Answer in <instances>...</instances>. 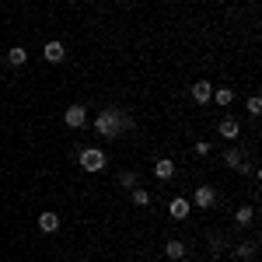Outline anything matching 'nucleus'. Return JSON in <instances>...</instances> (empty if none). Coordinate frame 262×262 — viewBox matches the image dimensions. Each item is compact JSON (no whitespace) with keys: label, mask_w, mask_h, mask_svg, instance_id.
<instances>
[{"label":"nucleus","mask_w":262,"mask_h":262,"mask_svg":"<svg viewBox=\"0 0 262 262\" xmlns=\"http://www.w3.org/2000/svg\"><path fill=\"white\" fill-rule=\"evenodd\" d=\"M210 101H217V105H231V101H234V91H231V88H217Z\"/></svg>","instance_id":"nucleus-18"},{"label":"nucleus","mask_w":262,"mask_h":262,"mask_svg":"<svg viewBox=\"0 0 262 262\" xmlns=\"http://www.w3.org/2000/svg\"><path fill=\"white\" fill-rule=\"evenodd\" d=\"M192 206H200V210H213L217 206V189L213 185H196V192H192Z\"/></svg>","instance_id":"nucleus-4"},{"label":"nucleus","mask_w":262,"mask_h":262,"mask_svg":"<svg viewBox=\"0 0 262 262\" xmlns=\"http://www.w3.org/2000/svg\"><path fill=\"white\" fill-rule=\"evenodd\" d=\"M217 133H221L227 143H238V140H242V122L231 119V116H224V119L217 122Z\"/></svg>","instance_id":"nucleus-6"},{"label":"nucleus","mask_w":262,"mask_h":262,"mask_svg":"<svg viewBox=\"0 0 262 262\" xmlns=\"http://www.w3.org/2000/svg\"><path fill=\"white\" fill-rule=\"evenodd\" d=\"M245 108H248V116H259V112H262V98H259V95H252V98L245 101Z\"/></svg>","instance_id":"nucleus-19"},{"label":"nucleus","mask_w":262,"mask_h":262,"mask_svg":"<svg viewBox=\"0 0 262 262\" xmlns=\"http://www.w3.org/2000/svg\"><path fill=\"white\" fill-rule=\"evenodd\" d=\"M221 158H224V168H231V171H252V164L245 161V150H242V147H234V143L224 150Z\"/></svg>","instance_id":"nucleus-3"},{"label":"nucleus","mask_w":262,"mask_h":262,"mask_svg":"<svg viewBox=\"0 0 262 262\" xmlns=\"http://www.w3.org/2000/svg\"><path fill=\"white\" fill-rule=\"evenodd\" d=\"M133 129V116L119 108V105H108V108H101L98 119H95V133H98L101 140H119L122 133H129Z\"/></svg>","instance_id":"nucleus-1"},{"label":"nucleus","mask_w":262,"mask_h":262,"mask_svg":"<svg viewBox=\"0 0 262 262\" xmlns=\"http://www.w3.org/2000/svg\"><path fill=\"white\" fill-rule=\"evenodd\" d=\"M42 56H46V63H63L67 60V46H63L60 39H49L42 46Z\"/></svg>","instance_id":"nucleus-7"},{"label":"nucleus","mask_w":262,"mask_h":262,"mask_svg":"<svg viewBox=\"0 0 262 262\" xmlns=\"http://www.w3.org/2000/svg\"><path fill=\"white\" fill-rule=\"evenodd\" d=\"M129 203H133V206H150V192H147V189H140V185H133V189H129Z\"/></svg>","instance_id":"nucleus-16"},{"label":"nucleus","mask_w":262,"mask_h":262,"mask_svg":"<svg viewBox=\"0 0 262 262\" xmlns=\"http://www.w3.org/2000/svg\"><path fill=\"white\" fill-rule=\"evenodd\" d=\"M63 122H67L70 129H84V126H88V105H67Z\"/></svg>","instance_id":"nucleus-5"},{"label":"nucleus","mask_w":262,"mask_h":262,"mask_svg":"<svg viewBox=\"0 0 262 262\" xmlns=\"http://www.w3.org/2000/svg\"><path fill=\"white\" fill-rule=\"evenodd\" d=\"M77 164H81L88 175H98V171L108 168V154H105L101 147H81V150H77Z\"/></svg>","instance_id":"nucleus-2"},{"label":"nucleus","mask_w":262,"mask_h":262,"mask_svg":"<svg viewBox=\"0 0 262 262\" xmlns=\"http://www.w3.org/2000/svg\"><path fill=\"white\" fill-rule=\"evenodd\" d=\"M119 185H122V189H133V185H140V175L122 168V171H119Z\"/></svg>","instance_id":"nucleus-17"},{"label":"nucleus","mask_w":262,"mask_h":262,"mask_svg":"<svg viewBox=\"0 0 262 262\" xmlns=\"http://www.w3.org/2000/svg\"><path fill=\"white\" fill-rule=\"evenodd\" d=\"M189 95H192L196 105H210V98H213V84H210V81H196Z\"/></svg>","instance_id":"nucleus-10"},{"label":"nucleus","mask_w":262,"mask_h":262,"mask_svg":"<svg viewBox=\"0 0 262 262\" xmlns=\"http://www.w3.org/2000/svg\"><path fill=\"white\" fill-rule=\"evenodd\" d=\"M154 179L171 182L175 179V161H171V158H158V161H154Z\"/></svg>","instance_id":"nucleus-11"},{"label":"nucleus","mask_w":262,"mask_h":262,"mask_svg":"<svg viewBox=\"0 0 262 262\" xmlns=\"http://www.w3.org/2000/svg\"><path fill=\"white\" fill-rule=\"evenodd\" d=\"M39 231H42V234H56V231H60V213L42 210V213H39Z\"/></svg>","instance_id":"nucleus-12"},{"label":"nucleus","mask_w":262,"mask_h":262,"mask_svg":"<svg viewBox=\"0 0 262 262\" xmlns=\"http://www.w3.org/2000/svg\"><path fill=\"white\" fill-rule=\"evenodd\" d=\"M192 150H196V154H200V158H206V154H210V150H213V147H210V143H206V140H200V143H196V147H192Z\"/></svg>","instance_id":"nucleus-21"},{"label":"nucleus","mask_w":262,"mask_h":262,"mask_svg":"<svg viewBox=\"0 0 262 262\" xmlns=\"http://www.w3.org/2000/svg\"><path fill=\"white\" fill-rule=\"evenodd\" d=\"M234 224L238 227H252L255 224V206H238L234 210Z\"/></svg>","instance_id":"nucleus-13"},{"label":"nucleus","mask_w":262,"mask_h":262,"mask_svg":"<svg viewBox=\"0 0 262 262\" xmlns=\"http://www.w3.org/2000/svg\"><path fill=\"white\" fill-rule=\"evenodd\" d=\"M255 252H259V242H255V238H248V242H242L238 248H234L238 259H255Z\"/></svg>","instance_id":"nucleus-14"},{"label":"nucleus","mask_w":262,"mask_h":262,"mask_svg":"<svg viewBox=\"0 0 262 262\" xmlns=\"http://www.w3.org/2000/svg\"><path fill=\"white\" fill-rule=\"evenodd\" d=\"M7 63H11V67H25V63H28V49H25V46L7 49Z\"/></svg>","instance_id":"nucleus-15"},{"label":"nucleus","mask_w":262,"mask_h":262,"mask_svg":"<svg viewBox=\"0 0 262 262\" xmlns=\"http://www.w3.org/2000/svg\"><path fill=\"white\" fill-rule=\"evenodd\" d=\"M224 252V234H210V255H221Z\"/></svg>","instance_id":"nucleus-20"},{"label":"nucleus","mask_w":262,"mask_h":262,"mask_svg":"<svg viewBox=\"0 0 262 262\" xmlns=\"http://www.w3.org/2000/svg\"><path fill=\"white\" fill-rule=\"evenodd\" d=\"M189 213H192V203L185 200V196H175V200L168 203V217L171 221H185Z\"/></svg>","instance_id":"nucleus-8"},{"label":"nucleus","mask_w":262,"mask_h":262,"mask_svg":"<svg viewBox=\"0 0 262 262\" xmlns=\"http://www.w3.org/2000/svg\"><path fill=\"white\" fill-rule=\"evenodd\" d=\"M164 255H168L171 262H182L185 255H189V245L182 242V238H168V242H164Z\"/></svg>","instance_id":"nucleus-9"}]
</instances>
